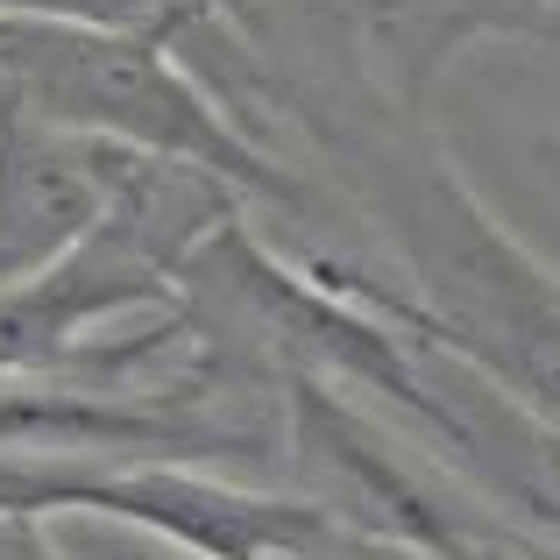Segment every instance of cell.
<instances>
[{
    "label": "cell",
    "mask_w": 560,
    "mask_h": 560,
    "mask_svg": "<svg viewBox=\"0 0 560 560\" xmlns=\"http://www.w3.org/2000/svg\"><path fill=\"white\" fill-rule=\"evenodd\" d=\"M0 93H14L28 114H43L50 128H71V136L128 142V150L178 156V164H199L234 185L284 191V178L234 142L220 107L178 71L171 36L0 14Z\"/></svg>",
    "instance_id": "obj_1"
},
{
    "label": "cell",
    "mask_w": 560,
    "mask_h": 560,
    "mask_svg": "<svg viewBox=\"0 0 560 560\" xmlns=\"http://www.w3.org/2000/svg\"><path fill=\"white\" fill-rule=\"evenodd\" d=\"M14 22H71V28H128V36H178L213 22L220 0H0Z\"/></svg>",
    "instance_id": "obj_4"
},
{
    "label": "cell",
    "mask_w": 560,
    "mask_h": 560,
    "mask_svg": "<svg viewBox=\"0 0 560 560\" xmlns=\"http://www.w3.org/2000/svg\"><path fill=\"white\" fill-rule=\"evenodd\" d=\"M171 206L178 185H164V164L121 156L107 220L65 262L0 291V376L50 370L71 355V334L85 319H107L136 299H164V270L185 248V220H164Z\"/></svg>",
    "instance_id": "obj_2"
},
{
    "label": "cell",
    "mask_w": 560,
    "mask_h": 560,
    "mask_svg": "<svg viewBox=\"0 0 560 560\" xmlns=\"http://www.w3.org/2000/svg\"><path fill=\"white\" fill-rule=\"evenodd\" d=\"M121 156L93 136L50 128L0 93V291L65 262L107 220Z\"/></svg>",
    "instance_id": "obj_3"
}]
</instances>
